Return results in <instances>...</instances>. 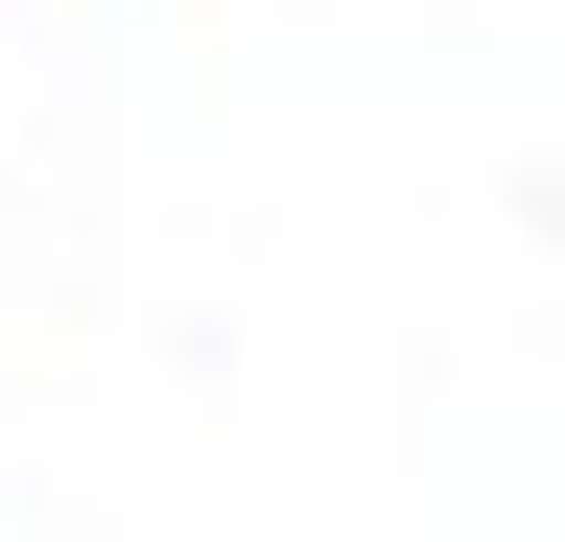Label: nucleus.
Masks as SVG:
<instances>
[]
</instances>
